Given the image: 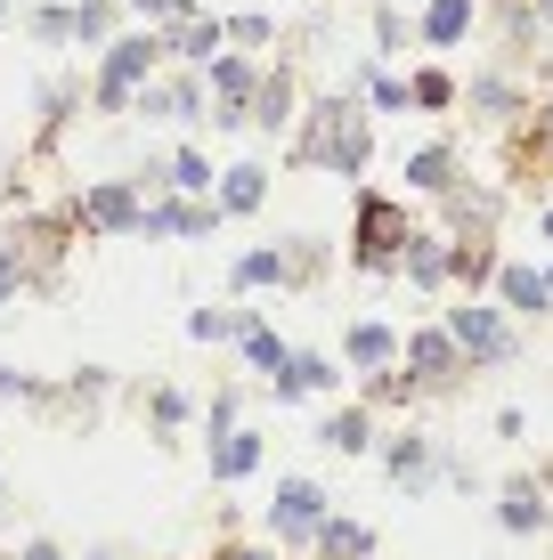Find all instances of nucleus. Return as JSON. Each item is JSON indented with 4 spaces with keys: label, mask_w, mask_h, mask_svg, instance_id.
Masks as SVG:
<instances>
[{
    "label": "nucleus",
    "mask_w": 553,
    "mask_h": 560,
    "mask_svg": "<svg viewBox=\"0 0 553 560\" xmlns=\"http://www.w3.org/2000/svg\"><path fill=\"white\" fill-rule=\"evenodd\" d=\"M367 147H375V114L350 98V90H334V98H318L301 114V139H293V163L310 171H334V179H358L367 171Z\"/></svg>",
    "instance_id": "f257e3e1"
},
{
    "label": "nucleus",
    "mask_w": 553,
    "mask_h": 560,
    "mask_svg": "<svg viewBox=\"0 0 553 560\" xmlns=\"http://www.w3.org/2000/svg\"><path fill=\"white\" fill-rule=\"evenodd\" d=\"M163 73V33H114V42L99 49V82H90V106L99 114H130L139 106V90Z\"/></svg>",
    "instance_id": "f03ea898"
},
{
    "label": "nucleus",
    "mask_w": 553,
    "mask_h": 560,
    "mask_svg": "<svg viewBox=\"0 0 553 560\" xmlns=\"http://www.w3.org/2000/svg\"><path fill=\"white\" fill-rule=\"evenodd\" d=\"M407 244H415V220H407V203H391V196H375V187H358L350 260L367 268V277H391V268L407 260Z\"/></svg>",
    "instance_id": "7ed1b4c3"
},
{
    "label": "nucleus",
    "mask_w": 553,
    "mask_h": 560,
    "mask_svg": "<svg viewBox=\"0 0 553 560\" xmlns=\"http://www.w3.org/2000/svg\"><path fill=\"white\" fill-rule=\"evenodd\" d=\"M326 488L318 479H277V495H269V545L285 552H301V545H318V528H326Z\"/></svg>",
    "instance_id": "20e7f679"
},
{
    "label": "nucleus",
    "mask_w": 553,
    "mask_h": 560,
    "mask_svg": "<svg viewBox=\"0 0 553 560\" xmlns=\"http://www.w3.org/2000/svg\"><path fill=\"white\" fill-rule=\"evenodd\" d=\"M139 220H147V203H139L130 179H99L73 203V228H82V236H139Z\"/></svg>",
    "instance_id": "39448f33"
},
{
    "label": "nucleus",
    "mask_w": 553,
    "mask_h": 560,
    "mask_svg": "<svg viewBox=\"0 0 553 560\" xmlns=\"http://www.w3.org/2000/svg\"><path fill=\"white\" fill-rule=\"evenodd\" d=\"M448 334H456V350H464V365H505L512 350H521L512 325H505V308H488V301L448 308Z\"/></svg>",
    "instance_id": "423d86ee"
},
{
    "label": "nucleus",
    "mask_w": 553,
    "mask_h": 560,
    "mask_svg": "<svg viewBox=\"0 0 553 560\" xmlns=\"http://www.w3.org/2000/svg\"><path fill=\"white\" fill-rule=\"evenodd\" d=\"M399 365L415 374V390H448V382L464 374V350H456V334H448V325H424V334H407V341H399Z\"/></svg>",
    "instance_id": "0eeeda50"
},
{
    "label": "nucleus",
    "mask_w": 553,
    "mask_h": 560,
    "mask_svg": "<svg viewBox=\"0 0 553 560\" xmlns=\"http://www.w3.org/2000/svg\"><path fill=\"white\" fill-rule=\"evenodd\" d=\"M204 73H212V82H204V90H212V122H220V130H237L244 114H253L261 66H253V57H228V49H220V57H212Z\"/></svg>",
    "instance_id": "6e6552de"
},
{
    "label": "nucleus",
    "mask_w": 553,
    "mask_h": 560,
    "mask_svg": "<svg viewBox=\"0 0 553 560\" xmlns=\"http://www.w3.org/2000/svg\"><path fill=\"white\" fill-rule=\"evenodd\" d=\"M33 33H42V42H90V49H106V42H114V9H106V0H82V9H42V16H33Z\"/></svg>",
    "instance_id": "1a4fd4ad"
},
{
    "label": "nucleus",
    "mask_w": 553,
    "mask_h": 560,
    "mask_svg": "<svg viewBox=\"0 0 553 560\" xmlns=\"http://www.w3.org/2000/svg\"><path fill=\"white\" fill-rule=\"evenodd\" d=\"M163 33V57H180V66H212L220 42H228V16H180V25H155Z\"/></svg>",
    "instance_id": "9d476101"
},
{
    "label": "nucleus",
    "mask_w": 553,
    "mask_h": 560,
    "mask_svg": "<svg viewBox=\"0 0 553 560\" xmlns=\"http://www.w3.org/2000/svg\"><path fill=\"white\" fill-rule=\"evenodd\" d=\"M212 220H220V203H204V196H180V203H147L139 236H212Z\"/></svg>",
    "instance_id": "9b49d317"
},
{
    "label": "nucleus",
    "mask_w": 553,
    "mask_h": 560,
    "mask_svg": "<svg viewBox=\"0 0 553 560\" xmlns=\"http://www.w3.org/2000/svg\"><path fill=\"white\" fill-rule=\"evenodd\" d=\"M497 244H488V228H481V236H448V277L456 284H472V293H481V284H497Z\"/></svg>",
    "instance_id": "f8f14e48"
},
{
    "label": "nucleus",
    "mask_w": 553,
    "mask_h": 560,
    "mask_svg": "<svg viewBox=\"0 0 553 560\" xmlns=\"http://www.w3.org/2000/svg\"><path fill=\"white\" fill-rule=\"evenodd\" d=\"M318 447H334V455H367L375 447V407L358 398V407H334L326 422H318Z\"/></svg>",
    "instance_id": "ddd939ff"
},
{
    "label": "nucleus",
    "mask_w": 553,
    "mask_h": 560,
    "mask_svg": "<svg viewBox=\"0 0 553 560\" xmlns=\"http://www.w3.org/2000/svg\"><path fill=\"white\" fill-rule=\"evenodd\" d=\"M261 471V431H244V422H237V431H220L212 439V479H220V488H237V479H253Z\"/></svg>",
    "instance_id": "4468645a"
},
{
    "label": "nucleus",
    "mask_w": 553,
    "mask_h": 560,
    "mask_svg": "<svg viewBox=\"0 0 553 560\" xmlns=\"http://www.w3.org/2000/svg\"><path fill=\"white\" fill-rule=\"evenodd\" d=\"M228 220H244V211H261L269 203V171L261 163H237V171H220V196H212Z\"/></svg>",
    "instance_id": "2eb2a0df"
},
{
    "label": "nucleus",
    "mask_w": 553,
    "mask_h": 560,
    "mask_svg": "<svg viewBox=\"0 0 553 560\" xmlns=\"http://www.w3.org/2000/svg\"><path fill=\"white\" fill-rule=\"evenodd\" d=\"M342 358H350L358 365V374H383V365H399V334H391V325H350V341H342Z\"/></svg>",
    "instance_id": "dca6fc26"
},
{
    "label": "nucleus",
    "mask_w": 553,
    "mask_h": 560,
    "mask_svg": "<svg viewBox=\"0 0 553 560\" xmlns=\"http://www.w3.org/2000/svg\"><path fill=\"white\" fill-rule=\"evenodd\" d=\"M293 106H301V98H293V73H285V66H277V73H261V90H253V122H261V130H293V122H301Z\"/></svg>",
    "instance_id": "f3484780"
},
{
    "label": "nucleus",
    "mask_w": 553,
    "mask_h": 560,
    "mask_svg": "<svg viewBox=\"0 0 553 560\" xmlns=\"http://www.w3.org/2000/svg\"><path fill=\"white\" fill-rule=\"evenodd\" d=\"M237 341H244V358H253V374H269V382L285 374V365H293V350H285V341H277L269 325L253 317V308H244V317H237Z\"/></svg>",
    "instance_id": "a211bd4d"
},
{
    "label": "nucleus",
    "mask_w": 553,
    "mask_h": 560,
    "mask_svg": "<svg viewBox=\"0 0 553 560\" xmlns=\"http://www.w3.org/2000/svg\"><path fill=\"white\" fill-rule=\"evenodd\" d=\"M334 382H342V374H334V358L293 350V365H285V374L269 382V390H277V398H310V390H334Z\"/></svg>",
    "instance_id": "6ab92c4d"
},
{
    "label": "nucleus",
    "mask_w": 553,
    "mask_h": 560,
    "mask_svg": "<svg viewBox=\"0 0 553 560\" xmlns=\"http://www.w3.org/2000/svg\"><path fill=\"white\" fill-rule=\"evenodd\" d=\"M472 33V0H424V49H456Z\"/></svg>",
    "instance_id": "aec40b11"
},
{
    "label": "nucleus",
    "mask_w": 553,
    "mask_h": 560,
    "mask_svg": "<svg viewBox=\"0 0 553 560\" xmlns=\"http://www.w3.org/2000/svg\"><path fill=\"white\" fill-rule=\"evenodd\" d=\"M497 293H505L512 317H545V308H553V293H545L538 268H497Z\"/></svg>",
    "instance_id": "412c9836"
},
{
    "label": "nucleus",
    "mask_w": 553,
    "mask_h": 560,
    "mask_svg": "<svg viewBox=\"0 0 553 560\" xmlns=\"http://www.w3.org/2000/svg\"><path fill=\"white\" fill-rule=\"evenodd\" d=\"M407 187H415V196H448V187H456V147L407 154Z\"/></svg>",
    "instance_id": "4be33fe9"
},
{
    "label": "nucleus",
    "mask_w": 553,
    "mask_h": 560,
    "mask_svg": "<svg viewBox=\"0 0 553 560\" xmlns=\"http://www.w3.org/2000/svg\"><path fill=\"white\" fill-rule=\"evenodd\" d=\"M383 471L399 479V488H424V479H431V439H391V447H383Z\"/></svg>",
    "instance_id": "5701e85b"
},
{
    "label": "nucleus",
    "mask_w": 553,
    "mask_h": 560,
    "mask_svg": "<svg viewBox=\"0 0 553 560\" xmlns=\"http://www.w3.org/2000/svg\"><path fill=\"white\" fill-rule=\"evenodd\" d=\"M497 520H505L512 536H538V528H545V495L529 488V479H512V488H505V504H497Z\"/></svg>",
    "instance_id": "b1692460"
},
{
    "label": "nucleus",
    "mask_w": 553,
    "mask_h": 560,
    "mask_svg": "<svg viewBox=\"0 0 553 560\" xmlns=\"http://www.w3.org/2000/svg\"><path fill=\"white\" fill-rule=\"evenodd\" d=\"M399 268H407V284H424V293H431V284H448V236H415Z\"/></svg>",
    "instance_id": "393cba45"
},
{
    "label": "nucleus",
    "mask_w": 553,
    "mask_h": 560,
    "mask_svg": "<svg viewBox=\"0 0 553 560\" xmlns=\"http://www.w3.org/2000/svg\"><path fill=\"white\" fill-rule=\"evenodd\" d=\"M269 284H285V244H261L237 260V293H269Z\"/></svg>",
    "instance_id": "a878e982"
},
{
    "label": "nucleus",
    "mask_w": 553,
    "mask_h": 560,
    "mask_svg": "<svg viewBox=\"0 0 553 560\" xmlns=\"http://www.w3.org/2000/svg\"><path fill=\"white\" fill-rule=\"evenodd\" d=\"M163 187H171V196H212V163H204L196 147H180L163 163Z\"/></svg>",
    "instance_id": "bb28decb"
},
{
    "label": "nucleus",
    "mask_w": 553,
    "mask_h": 560,
    "mask_svg": "<svg viewBox=\"0 0 553 560\" xmlns=\"http://www.w3.org/2000/svg\"><path fill=\"white\" fill-rule=\"evenodd\" d=\"M318 552H326V560H367L375 536L358 528V520H334V512H326V528H318Z\"/></svg>",
    "instance_id": "cd10ccee"
},
{
    "label": "nucleus",
    "mask_w": 553,
    "mask_h": 560,
    "mask_svg": "<svg viewBox=\"0 0 553 560\" xmlns=\"http://www.w3.org/2000/svg\"><path fill=\"white\" fill-rule=\"evenodd\" d=\"M407 98L424 106V114H440V106H456V98H464V90H456L440 66H424V73H407Z\"/></svg>",
    "instance_id": "c85d7f7f"
},
{
    "label": "nucleus",
    "mask_w": 553,
    "mask_h": 560,
    "mask_svg": "<svg viewBox=\"0 0 553 560\" xmlns=\"http://www.w3.org/2000/svg\"><path fill=\"white\" fill-rule=\"evenodd\" d=\"M228 42H244V49H261V42H277V16H261V9H244V16H228Z\"/></svg>",
    "instance_id": "c756f323"
},
{
    "label": "nucleus",
    "mask_w": 553,
    "mask_h": 560,
    "mask_svg": "<svg viewBox=\"0 0 553 560\" xmlns=\"http://www.w3.org/2000/svg\"><path fill=\"white\" fill-rule=\"evenodd\" d=\"M228 334H237L228 308H196V317H187V341H228Z\"/></svg>",
    "instance_id": "7c9ffc66"
},
{
    "label": "nucleus",
    "mask_w": 553,
    "mask_h": 560,
    "mask_svg": "<svg viewBox=\"0 0 553 560\" xmlns=\"http://www.w3.org/2000/svg\"><path fill=\"white\" fill-rule=\"evenodd\" d=\"M367 98L383 106V114H399V106H415V98H407V82H391V73H367Z\"/></svg>",
    "instance_id": "2f4dec72"
},
{
    "label": "nucleus",
    "mask_w": 553,
    "mask_h": 560,
    "mask_svg": "<svg viewBox=\"0 0 553 560\" xmlns=\"http://www.w3.org/2000/svg\"><path fill=\"white\" fill-rule=\"evenodd\" d=\"M147 407H155V422H163V431H180V422H187V390H155Z\"/></svg>",
    "instance_id": "473e14b6"
},
{
    "label": "nucleus",
    "mask_w": 553,
    "mask_h": 560,
    "mask_svg": "<svg viewBox=\"0 0 553 560\" xmlns=\"http://www.w3.org/2000/svg\"><path fill=\"white\" fill-rule=\"evenodd\" d=\"M139 16H155V25H180V16H196V0H130Z\"/></svg>",
    "instance_id": "72a5a7b5"
},
{
    "label": "nucleus",
    "mask_w": 553,
    "mask_h": 560,
    "mask_svg": "<svg viewBox=\"0 0 553 560\" xmlns=\"http://www.w3.org/2000/svg\"><path fill=\"white\" fill-rule=\"evenodd\" d=\"M16 284H25V253H16V244H0V301H9Z\"/></svg>",
    "instance_id": "f704fd0d"
},
{
    "label": "nucleus",
    "mask_w": 553,
    "mask_h": 560,
    "mask_svg": "<svg viewBox=\"0 0 553 560\" xmlns=\"http://www.w3.org/2000/svg\"><path fill=\"white\" fill-rule=\"evenodd\" d=\"M399 42H407V16L383 9V16H375V49H399Z\"/></svg>",
    "instance_id": "c9c22d12"
},
{
    "label": "nucleus",
    "mask_w": 553,
    "mask_h": 560,
    "mask_svg": "<svg viewBox=\"0 0 553 560\" xmlns=\"http://www.w3.org/2000/svg\"><path fill=\"white\" fill-rule=\"evenodd\" d=\"M0 398H42V382L16 374V365H0Z\"/></svg>",
    "instance_id": "e433bc0d"
},
{
    "label": "nucleus",
    "mask_w": 553,
    "mask_h": 560,
    "mask_svg": "<svg viewBox=\"0 0 553 560\" xmlns=\"http://www.w3.org/2000/svg\"><path fill=\"white\" fill-rule=\"evenodd\" d=\"M212 560H285V545H228V552H212Z\"/></svg>",
    "instance_id": "4c0bfd02"
},
{
    "label": "nucleus",
    "mask_w": 553,
    "mask_h": 560,
    "mask_svg": "<svg viewBox=\"0 0 553 560\" xmlns=\"http://www.w3.org/2000/svg\"><path fill=\"white\" fill-rule=\"evenodd\" d=\"M472 106H512V90H505V82H488V73H481V82H472Z\"/></svg>",
    "instance_id": "58836bf2"
},
{
    "label": "nucleus",
    "mask_w": 553,
    "mask_h": 560,
    "mask_svg": "<svg viewBox=\"0 0 553 560\" xmlns=\"http://www.w3.org/2000/svg\"><path fill=\"white\" fill-rule=\"evenodd\" d=\"M16 560H66V552H57V545H49V536H33V545H25V552H16Z\"/></svg>",
    "instance_id": "ea45409f"
},
{
    "label": "nucleus",
    "mask_w": 553,
    "mask_h": 560,
    "mask_svg": "<svg viewBox=\"0 0 553 560\" xmlns=\"http://www.w3.org/2000/svg\"><path fill=\"white\" fill-rule=\"evenodd\" d=\"M538 16H553V0H538Z\"/></svg>",
    "instance_id": "a19ab883"
},
{
    "label": "nucleus",
    "mask_w": 553,
    "mask_h": 560,
    "mask_svg": "<svg viewBox=\"0 0 553 560\" xmlns=\"http://www.w3.org/2000/svg\"><path fill=\"white\" fill-rule=\"evenodd\" d=\"M0 25H9V0H0Z\"/></svg>",
    "instance_id": "79ce46f5"
},
{
    "label": "nucleus",
    "mask_w": 553,
    "mask_h": 560,
    "mask_svg": "<svg viewBox=\"0 0 553 560\" xmlns=\"http://www.w3.org/2000/svg\"><path fill=\"white\" fill-rule=\"evenodd\" d=\"M0 504H9V479H0Z\"/></svg>",
    "instance_id": "37998d69"
},
{
    "label": "nucleus",
    "mask_w": 553,
    "mask_h": 560,
    "mask_svg": "<svg viewBox=\"0 0 553 560\" xmlns=\"http://www.w3.org/2000/svg\"><path fill=\"white\" fill-rule=\"evenodd\" d=\"M545 236H553V211H545Z\"/></svg>",
    "instance_id": "c03bdc74"
},
{
    "label": "nucleus",
    "mask_w": 553,
    "mask_h": 560,
    "mask_svg": "<svg viewBox=\"0 0 553 560\" xmlns=\"http://www.w3.org/2000/svg\"><path fill=\"white\" fill-rule=\"evenodd\" d=\"M545 293H553V268H545Z\"/></svg>",
    "instance_id": "a18cd8bd"
}]
</instances>
